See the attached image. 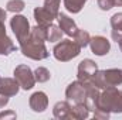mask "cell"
<instances>
[{"label": "cell", "instance_id": "1", "mask_svg": "<svg viewBox=\"0 0 122 120\" xmlns=\"http://www.w3.org/2000/svg\"><path fill=\"white\" fill-rule=\"evenodd\" d=\"M94 113L95 119L107 120L111 113H122V90L117 86H109L102 89L98 100V109Z\"/></svg>", "mask_w": 122, "mask_h": 120}, {"label": "cell", "instance_id": "2", "mask_svg": "<svg viewBox=\"0 0 122 120\" xmlns=\"http://www.w3.org/2000/svg\"><path fill=\"white\" fill-rule=\"evenodd\" d=\"M20 50H21V52H23L24 57H27L30 60H34V61L46 60L50 55L48 50L46 48V44L41 42V41H37V40L31 38L30 35L23 42H20Z\"/></svg>", "mask_w": 122, "mask_h": 120}, {"label": "cell", "instance_id": "3", "mask_svg": "<svg viewBox=\"0 0 122 120\" xmlns=\"http://www.w3.org/2000/svg\"><path fill=\"white\" fill-rule=\"evenodd\" d=\"M81 47L72 41V40H61L60 42L54 47L53 50V55L57 61L61 62H68V61L74 60L75 57H78L81 54Z\"/></svg>", "mask_w": 122, "mask_h": 120}, {"label": "cell", "instance_id": "4", "mask_svg": "<svg viewBox=\"0 0 122 120\" xmlns=\"http://www.w3.org/2000/svg\"><path fill=\"white\" fill-rule=\"evenodd\" d=\"M14 79L19 82L20 88L24 90L33 89V86L36 85V78H34V72H31V69L27 65H17L13 71Z\"/></svg>", "mask_w": 122, "mask_h": 120}, {"label": "cell", "instance_id": "5", "mask_svg": "<svg viewBox=\"0 0 122 120\" xmlns=\"http://www.w3.org/2000/svg\"><path fill=\"white\" fill-rule=\"evenodd\" d=\"M10 27L14 32L19 44L23 42L29 35H30V31H31V27H30V23L27 20V17L24 16H20V14H14V17L10 20Z\"/></svg>", "mask_w": 122, "mask_h": 120}, {"label": "cell", "instance_id": "6", "mask_svg": "<svg viewBox=\"0 0 122 120\" xmlns=\"http://www.w3.org/2000/svg\"><path fill=\"white\" fill-rule=\"evenodd\" d=\"M98 71L97 64L92 60H84L78 64V74H77V79L82 83V85H91V79L95 75V72Z\"/></svg>", "mask_w": 122, "mask_h": 120}, {"label": "cell", "instance_id": "7", "mask_svg": "<svg viewBox=\"0 0 122 120\" xmlns=\"http://www.w3.org/2000/svg\"><path fill=\"white\" fill-rule=\"evenodd\" d=\"M65 97H67L68 102L84 103L85 102V86L78 79L71 82L65 89Z\"/></svg>", "mask_w": 122, "mask_h": 120}, {"label": "cell", "instance_id": "8", "mask_svg": "<svg viewBox=\"0 0 122 120\" xmlns=\"http://www.w3.org/2000/svg\"><path fill=\"white\" fill-rule=\"evenodd\" d=\"M90 45H91V51L98 55V57H102V55H107L111 50V42L102 37V35H95L92 37L91 41H90Z\"/></svg>", "mask_w": 122, "mask_h": 120}, {"label": "cell", "instance_id": "9", "mask_svg": "<svg viewBox=\"0 0 122 120\" xmlns=\"http://www.w3.org/2000/svg\"><path fill=\"white\" fill-rule=\"evenodd\" d=\"M31 110L36 113H41L48 107V97L44 92H34L29 99Z\"/></svg>", "mask_w": 122, "mask_h": 120}, {"label": "cell", "instance_id": "10", "mask_svg": "<svg viewBox=\"0 0 122 120\" xmlns=\"http://www.w3.org/2000/svg\"><path fill=\"white\" fill-rule=\"evenodd\" d=\"M57 21H58V27L61 28V31L64 34H67L68 37H74V34L77 32V24L72 18H70L67 14L64 13H60L57 16Z\"/></svg>", "mask_w": 122, "mask_h": 120}, {"label": "cell", "instance_id": "11", "mask_svg": "<svg viewBox=\"0 0 122 120\" xmlns=\"http://www.w3.org/2000/svg\"><path fill=\"white\" fill-rule=\"evenodd\" d=\"M20 89V85L16 79H11V78H1L0 79V93L11 97V96H16L19 93Z\"/></svg>", "mask_w": 122, "mask_h": 120}, {"label": "cell", "instance_id": "12", "mask_svg": "<svg viewBox=\"0 0 122 120\" xmlns=\"http://www.w3.org/2000/svg\"><path fill=\"white\" fill-rule=\"evenodd\" d=\"M53 113L54 117L60 120H65V119H71V105L68 103V100H61L57 102L53 107Z\"/></svg>", "mask_w": 122, "mask_h": 120}, {"label": "cell", "instance_id": "13", "mask_svg": "<svg viewBox=\"0 0 122 120\" xmlns=\"http://www.w3.org/2000/svg\"><path fill=\"white\" fill-rule=\"evenodd\" d=\"M34 18H36L37 24L43 26V27H48L56 20V17L53 14H50L44 7H36L34 9Z\"/></svg>", "mask_w": 122, "mask_h": 120}, {"label": "cell", "instance_id": "14", "mask_svg": "<svg viewBox=\"0 0 122 120\" xmlns=\"http://www.w3.org/2000/svg\"><path fill=\"white\" fill-rule=\"evenodd\" d=\"M88 116H90V110L85 106V103H74V106H71V119L84 120Z\"/></svg>", "mask_w": 122, "mask_h": 120}, {"label": "cell", "instance_id": "15", "mask_svg": "<svg viewBox=\"0 0 122 120\" xmlns=\"http://www.w3.org/2000/svg\"><path fill=\"white\" fill-rule=\"evenodd\" d=\"M13 51H16V45L13 44V41L7 35L0 37V55H9Z\"/></svg>", "mask_w": 122, "mask_h": 120}, {"label": "cell", "instance_id": "16", "mask_svg": "<svg viewBox=\"0 0 122 120\" xmlns=\"http://www.w3.org/2000/svg\"><path fill=\"white\" fill-rule=\"evenodd\" d=\"M74 41L81 47V48H85L87 45H90V41H91V35L88 31L84 30H77V32L74 34Z\"/></svg>", "mask_w": 122, "mask_h": 120}, {"label": "cell", "instance_id": "17", "mask_svg": "<svg viewBox=\"0 0 122 120\" xmlns=\"http://www.w3.org/2000/svg\"><path fill=\"white\" fill-rule=\"evenodd\" d=\"M87 3V0H64V7L72 13V14H77L82 10L84 4Z\"/></svg>", "mask_w": 122, "mask_h": 120}, {"label": "cell", "instance_id": "18", "mask_svg": "<svg viewBox=\"0 0 122 120\" xmlns=\"http://www.w3.org/2000/svg\"><path fill=\"white\" fill-rule=\"evenodd\" d=\"M62 31L58 26H56V24H50L48 27H47V41H50V42H57V41H60L61 37H62Z\"/></svg>", "mask_w": 122, "mask_h": 120}, {"label": "cell", "instance_id": "19", "mask_svg": "<svg viewBox=\"0 0 122 120\" xmlns=\"http://www.w3.org/2000/svg\"><path fill=\"white\" fill-rule=\"evenodd\" d=\"M30 37L37 40V41H41V42H46L47 41V27H43V26H34L30 31Z\"/></svg>", "mask_w": 122, "mask_h": 120}, {"label": "cell", "instance_id": "20", "mask_svg": "<svg viewBox=\"0 0 122 120\" xmlns=\"http://www.w3.org/2000/svg\"><path fill=\"white\" fill-rule=\"evenodd\" d=\"M24 7H26V3H24L23 0H9V1H7V4H6L7 11L14 13V14H17V13L23 11V10H24Z\"/></svg>", "mask_w": 122, "mask_h": 120}, {"label": "cell", "instance_id": "21", "mask_svg": "<svg viewBox=\"0 0 122 120\" xmlns=\"http://www.w3.org/2000/svg\"><path fill=\"white\" fill-rule=\"evenodd\" d=\"M50 14H53L56 18L60 14V0H44V6H43Z\"/></svg>", "mask_w": 122, "mask_h": 120}, {"label": "cell", "instance_id": "22", "mask_svg": "<svg viewBox=\"0 0 122 120\" xmlns=\"http://www.w3.org/2000/svg\"><path fill=\"white\" fill-rule=\"evenodd\" d=\"M50 71L44 66H38L36 71H34V78H36V82L38 83H43V82H47L50 79Z\"/></svg>", "mask_w": 122, "mask_h": 120}, {"label": "cell", "instance_id": "23", "mask_svg": "<svg viewBox=\"0 0 122 120\" xmlns=\"http://www.w3.org/2000/svg\"><path fill=\"white\" fill-rule=\"evenodd\" d=\"M111 27L112 30L122 31V13H115L111 17Z\"/></svg>", "mask_w": 122, "mask_h": 120}, {"label": "cell", "instance_id": "24", "mask_svg": "<svg viewBox=\"0 0 122 120\" xmlns=\"http://www.w3.org/2000/svg\"><path fill=\"white\" fill-rule=\"evenodd\" d=\"M98 7L104 11H108L115 7V0H98Z\"/></svg>", "mask_w": 122, "mask_h": 120}, {"label": "cell", "instance_id": "25", "mask_svg": "<svg viewBox=\"0 0 122 120\" xmlns=\"http://www.w3.org/2000/svg\"><path fill=\"white\" fill-rule=\"evenodd\" d=\"M16 117H17V115L13 110H7V112H1L0 113V119H16Z\"/></svg>", "mask_w": 122, "mask_h": 120}, {"label": "cell", "instance_id": "26", "mask_svg": "<svg viewBox=\"0 0 122 120\" xmlns=\"http://www.w3.org/2000/svg\"><path fill=\"white\" fill-rule=\"evenodd\" d=\"M7 103H9V96H6V95L0 93V109H3Z\"/></svg>", "mask_w": 122, "mask_h": 120}, {"label": "cell", "instance_id": "27", "mask_svg": "<svg viewBox=\"0 0 122 120\" xmlns=\"http://www.w3.org/2000/svg\"><path fill=\"white\" fill-rule=\"evenodd\" d=\"M111 35H112V40L118 42V41H119V40H121V38H122V31H117V30H112V34H111Z\"/></svg>", "mask_w": 122, "mask_h": 120}, {"label": "cell", "instance_id": "28", "mask_svg": "<svg viewBox=\"0 0 122 120\" xmlns=\"http://www.w3.org/2000/svg\"><path fill=\"white\" fill-rule=\"evenodd\" d=\"M6 35V26L4 23H0V37H4Z\"/></svg>", "mask_w": 122, "mask_h": 120}, {"label": "cell", "instance_id": "29", "mask_svg": "<svg viewBox=\"0 0 122 120\" xmlns=\"http://www.w3.org/2000/svg\"><path fill=\"white\" fill-rule=\"evenodd\" d=\"M4 20H6V11L0 9V23H4Z\"/></svg>", "mask_w": 122, "mask_h": 120}, {"label": "cell", "instance_id": "30", "mask_svg": "<svg viewBox=\"0 0 122 120\" xmlns=\"http://www.w3.org/2000/svg\"><path fill=\"white\" fill-rule=\"evenodd\" d=\"M115 6H122V0H115Z\"/></svg>", "mask_w": 122, "mask_h": 120}, {"label": "cell", "instance_id": "31", "mask_svg": "<svg viewBox=\"0 0 122 120\" xmlns=\"http://www.w3.org/2000/svg\"><path fill=\"white\" fill-rule=\"evenodd\" d=\"M118 45H119V50L122 51V38L119 40V41H118Z\"/></svg>", "mask_w": 122, "mask_h": 120}, {"label": "cell", "instance_id": "32", "mask_svg": "<svg viewBox=\"0 0 122 120\" xmlns=\"http://www.w3.org/2000/svg\"><path fill=\"white\" fill-rule=\"evenodd\" d=\"M0 79H1V78H0Z\"/></svg>", "mask_w": 122, "mask_h": 120}]
</instances>
